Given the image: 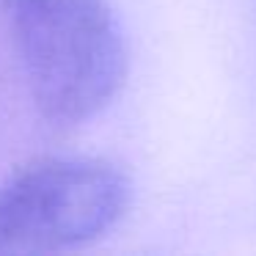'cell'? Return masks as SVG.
<instances>
[{
	"mask_svg": "<svg viewBox=\"0 0 256 256\" xmlns=\"http://www.w3.org/2000/svg\"><path fill=\"white\" fill-rule=\"evenodd\" d=\"M0 17L44 122L78 127L116 100L127 44L108 0H6Z\"/></svg>",
	"mask_w": 256,
	"mask_h": 256,
	"instance_id": "cell-1",
	"label": "cell"
},
{
	"mask_svg": "<svg viewBox=\"0 0 256 256\" xmlns=\"http://www.w3.org/2000/svg\"><path fill=\"white\" fill-rule=\"evenodd\" d=\"M132 204L127 171L105 157H42L0 184V250L50 254L105 237Z\"/></svg>",
	"mask_w": 256,
	"mask_h": 256,
	"instance_id": "cell-2",
	"label": "cell"
}]
</instances>
